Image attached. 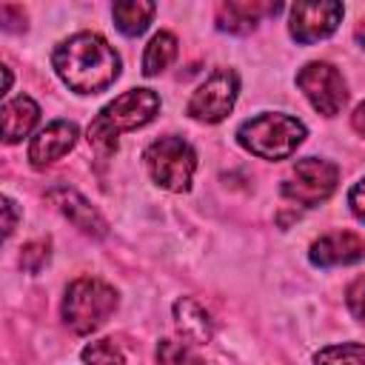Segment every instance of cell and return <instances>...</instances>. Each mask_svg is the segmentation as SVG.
Masks as SVG:
<instances>
[{
	"mask_svg": "<svg viewBox=\"0 0 365 365\" xmlns=\"http://www.w3.org/2000/svg\"><path fill=\"white\" fill-rule=\"evenodd\" d=\"M51 66L77 94H100L120 77V54L94 31H80L63 40L51 51Z\"/></svg>",
	"mask_w": 365,
	"mask_h": 365,
	"instance_id": "cell-1",
	"label": "cell"
},
{
	"mask_svg": "<svg viewBox=\"0 0 365 365\" xmlns=\"http://www.w3.org/2000/svg\"><path fill=\"white\" fill-rule=\"evenodd\" d=\"M160 114V97L151 88H128L120 97H114L108 106L100 108V114L88 125V143L100 154L117 151V134L134 131L151 123Z\"/></svg>",
	"mask_w": 365,
	"mask_h": 365,
	"instance_id": "cell-2",
	"label": "cell"
},
{
	"mask_svg": "<svg viewBox=\"0 0 365 365\" xmlns=\"http://www.w3.org/2000/svg\"><path fill=\"white\" fill-rule=\"evenodd\" d=\"M305 125L282 111H262L237 128V143L259 160H288L305 140Z\"/></svg>",
	"mask_w": 365,
	"mask_h": 365,
	"instance_id": "cell-3",
	"label": "cell"
},
{
	"mask_svg": "<svg viewBox=\"0 0 365 365\" xmlns=\"http://www.w3.org/2000/svg\"><path fill=\"white\" fill-rule=\"evenodd\" d=\"M117 308V291L97 279V277H80L66 288L63 297V322L74 334H94Z\"/></svg>",
	"mask_w": 365,
	"mask_h": 365,
	"instance_id": "cell-4",
	"label": "cell"
},
{
	"mask_svg": "<svg viewBox=\"0 0 365 365\" xmlns=\"http://www.w3.org/2000/svg\"><path fill=\"white\" fill-rule=\"evenodd\" d=\"M145 168L151 174V180L174 194H182L191 188L194 171H197V151L191 148V143H185L182 137H160L154 140L145 154Z\"/></svg>",
	"mask_w": 365,
	"mask_h": 365,
	"instance_id": "cell-5",
	"label": "cell"
},
{
	"mask_svg": "<svg viewBox=\"0 0 365 365\" xmlns=\"http://www.w3.org/2000/svg\"><path fill=\"white\" fill-rule=\"evenodd\" d=\"M339 182V168L328 160H319V157H305V160H297L294 168L285 174L279 191L285 200L302 205V208H317L319 202H325L334 188Z\"/></svg>",
	"mask_w": 365,
	"mask_h": 365,
	"instance_id": "cell-6",
	"label": "cell"
},
{
	"mask_svg": "<svg viewBox=\"0 0 365 365\" xmlns=\"http://www.w3.org/2000/svg\"><path fill=\"white\" fill-rule=\"evenodd\" d=\"M297 86L305 94V100L322 114V117H334L342 111L345 100H348V86L339 74L336 66L325 63V60H314L305 63L297 71Z\"/></svg>",
	"mask_w": 365,
	"mask_h": 365,
	"instance_id": "cell-7",
	"label": "cell"
},
{
	"mask_svg": "<svg viewBox=\"0 0 365 365\" xmlns=\"http://www.w3.org/2000/svg\"><path fill=\"white\" fill-rule=\"evenodd\" d=\"M240 94V77L234 68H214L205 83L191 94L185 111L200 123H220L231 114Z\"/></svg>",
	"mask_w": 365,
	"mask_h": 365,
	"instance_id": "cell-8",
	"label": "cell"
},
{
	"mask_svg": "<svg viewBox=\"0 0 365 365\" xmlns=\"http://www.w3.org/2000/svg\"><path fill=\"white\" fill-rule=\"evenodd\" d=\"M342 3L336 0H319V3H297L291 6V23L288 31L297 43H317L336 31L342 23Z\"/></svg>",
	"mask_w": 365,
	"mask_h": 365,
	"instance_id": "cell-9",
	"label": "cell"
},
{
	"mask_svg": "<svg viewBox=\"0 0 365 365\" xmlns=\"http://www.w3.org/2000/svg\"><path fill=\"white\" fill-rule=\"evenodd\" d=\"M46 200H48L74 228H80L83 234L97 237V240L108 234V222L100 217V211H97L80 191H74V188H68V185H54V188L46 191Z\"/></svg>",
	"mask_w": 365,
	"mask_h": 365,
	"instance_id": "cell-10",
	"label": "cell"
},
{
	"mask_svg": "<svg viewBox=\"0 0 365 365\" xmlns=\"http://www.w3.org/2000/svg\"><path fill=\"white\" fill-rule=\"evenodd\" d=\"M77 143V125L68 120H54L46 128H40L29 143V163L34 168H46L57 160H63Z\"/></svg>",
	"mask_w": 365,
	"mask_h": 365,
	"instance_id": "cell-11",
	"label": "cell"
},
{
	"mask_svg": "<svg viewBox=\"0 0 365 365\" xmlns=\"http://www.w3.org/2000/svg\"><path fill=\"white\" fill-rule=\"evenodd\" d=\"M308 257L317 268L351 265V262L365 259V240L354 231H328L319 240H314Z\"/></svg>",
	"mask_w": 365,
	"mask_h": 365,
	"instance_id": "cell-12",
	"label": "cell"
},
{
	"mask_svg": "<svg viewBox=\"0 0 365 365\" xmlns=\"http://www.w3.org/2000/svg\"><path fill=\"white\" fill-rule=\"evenodd\" d=\"M279 3H251V0H231L217 9V29L231 31V34H248L257 29V23L265 14H277Z\"/></svg>",
	"mask_w": 365,
	"mask_h": 365,
	"instance_id": "cell-13",
	"label": "cell"
},
{
	"mask_svg": "<svg viewBox=\"0 0 365 365\" xmlns=\"http://www.w3.org/2000/svg\"><path fill=\"white\" fill-rule=\"evenodd\" d=\"M174 325L182 334V339L194 342V345H205L214 336L211 314L197 299H191V297H180L174 302Z\"/></svg>",
	"mask_w": 365,
	"mask_h": 365,
	"instance_id": "cell-14",
	"label": "cell"
},
{
	"mask_svg": "<svg viewBox=\"0 0 365 365\" xmlns=\"http://www.w3.org/2000/svg\"><path fill=\"white\" fill-rule=\"evenodd\" d=\"M37 120H40V106L31 97L20 94L14 100H6V106H3V143H9V145L20 143L34 128Z\"/></svg>",
	"mask_w": 365,
	"mask_h": 365,
	"instance_id": "cell-15",
	"label": "cell"
},
{
	"mask_svg": "<svg viewBox=\"0 0 365 365\" xmlns=\"http://www.w3.org/2000/svg\"><path fill=\"white\" fill-rule=\"evenodd\" d=\"M154 11H157V6L148 3V0H120V3H114L111 17H114V26L125 37H137L148 29Z\"/></svg>",
	"mask_w": 365,
	"mask_h": 365,
	"instance_id": "cell-16",
	"label": "cell"
},
{
	"mask_svg": "<svg viewBox=\"0 0 365 365\" xmlns=\"http://www.w3.org/2000/svg\"><path fill=\"white\" fill-rule=\"evenodd\" d=\"M177 57V37L171 31H157L148 46H145V54H143V74L145 77H154V74H163Z\"/></svg>",
	"mask_w": 365,
	"mask_h": 365,
	"instance_id": "cell-17",
	"label": "cell"
},
{
	"mask_svg": "<svg viewBox=\"0 0 365 365\" xmlns=\"http://www.w3.org/2000/svg\"><path fill=\"white\" fill-rule=\"evenodd\" d=\"M314 362L317 365H365V345L362 342L328 345V348L317 351Z\"/></svg>",
	"mask_w": 365,
	"mask_h": 365,
	"instance_id": "cell-18",
	"label": "cell"
},
{
	"mask_svg": "<svg viewBox=\"0 0 365 365\" xmlns=\"http://www.w3.org/2000/svg\"><path fill=\"white\" fill-rule=\"evenodd\" d=\"M157 365H202V359L188 348V342L160 339V345H157Z\"/></svg>",
	"mask_w": 365,
	"mask_h": 365,
	"instance_id": "cell-19",
	"label": "cell"
},
{
	"mask_svg": "<svg viewBox=\"0 0 365 365\" xmlns=\"http://www.w3.org/2000/svg\"><path fill=\"white\" fill-rule=\"evenodd\" d=\"M83 362L86 365H125V356L123 351L111 342V339H97V342H88L83 348Z\"/></svg>",
	"mask_w": 365,
	"mask_h": 365,
	"instance_id": "cell-20",
	"label": "cell"
},
{
	"mask_svg": "<svg viewBox=\"0 0 365 365\" xmlns=\"http://www.w3.org/2000/svg\"><path fill=\"white\" fill-rule=\"evenodd\" d=\"M46 262H48V240H34V242H26V245H23L20 265H23L29 274H37Z\"/></svg>",
	"mask_w": 365,
	"mask_h": 365,
	"instance_id": "cell-21",
	"label": "cell"
},
{
	"mask_svg": "<svg viewBox=\"0 0 365 365\" xmlns=\"http://www.w3.org/2000/svg\"><path fill=\"white\" fill-rule=\"evenodd\" d=\"M345 302H348V311H351L359 322H365V274H362V277H356V279L348 285Z\"/></svg>",
	"mask_w": 365,
	"mask_h": 365,
	"instance_id": "cell-22",
	"label": "cell"
},
{
	"mask_svg": "<svg viewBox=\"0 0 365 365\" xmlns=\"http://www.w3.org/2000/svg\"><path fill=\"white\" fill-rule=\"evenodd\" d=\"M348 205H351L354 217H356L359 222H365V177L351 188V194H348Z\"/></svg>",
	"mask_w": 365,
	"mask_h": 365,
	"instance_id": "cell-23",
	"label": "cell"
},
{
	"mask_svg": "<svg viewBox=\"0 0 365 365\" xmlns=\"http://www.w3.org/2000/svg\"><path fill=\"white\" fill-rule=\"evenodd\" d=\"M14 222H17V208H14V200H11V197H3V234H6V237H11Z\"/></svg>",
	"mask_w": 365,
	"mask_h": 365,
	"instance_id": "cell-24",
	"label": "cell"
},
{
	"mask_svg": "<svg viewBox=\"0 0 365 365\" xmlns=\"http://www.w3.org/2000/svg\"><path fill=\"white\" fill-rule=\"evenodd\" d=\"M351 125H354L356 134L365 137V103H359V106L354 108V114H351Z\"/></svg>",
	"mask_w": 365,
	"mask_h": 365,
	"instance_id": "cell-25",
	"label": "cell"
}]
</instances>
